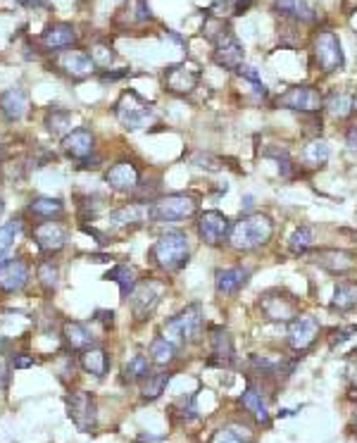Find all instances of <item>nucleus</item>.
I'll list each match as a JSON object with an SVG mask.
<instances>
[{
    "label": "nucleus",
    "instance_id": "nucleus-1",
    "mask_svg": "<svg viewBox=\"0 0 357 443\" xmlns=\"http://www.w3.org/2000/svg\"><path fill=\"white\" fill-rule=\"evenodd\" d=\"M274 236V222L267 215H243L238 222H233L229 245L238 253H252L272 241Z\"/></svg>",
    "mask_w": 357,
    "mask_h": 443
},
{
    "label": "nucleus",
    "instance_id": "nucleus-2",
    "mask_svg": "<svg viewBox=\"0 0 357 443\" xmlns=\"http://www.w3.org/2000/svg\"><path fill=\"white\" fill-rule=\"evenodd\" d=\"M148 257L157 269L167 272V274L181 272L191 257L188 236L183 231H167L153 243V248L148 250Z\"/></svg>",
    "mask_w": 357,
    "mask_h": 443
},
{
    "label": "nucleus",
    "instance_id": "nucleus-3",
    "mask_svg": "<svg viewBox=\"0 0 357 443\" xmlns=\"http://www.w3.org/2000/svg\"><path fill=\"white\" fill-rule=\"evenodd\" d=\"M162 333L174 346L198 343L205 333V317L201 303H191L181 312H176L174 317H169L162 326Z\"/></svg>",
    "mask_w": 357,
    "mask_h": 443
},
{
    "label": "nucleus",
    "instance_id": "nucleus-4",
    "mask_svg": "<svg viewBox=\"0 0 357 443\" xmlns=\"http://www.w3.org/2000/svg\"><path fill=\"white\" fill-rule=\"evenodd\" d=\"M201 210V198L193 193H169L150 203V222L157 224H181L186 220H193Z\"/></svg>",
    "mask_w": 357,
    "mask_h": 443
},
{
    "label": "nucleus",
    "instance_id": "nucleus-5",
    "mask_svg": "<svg viewBox=\"0 0 357 443\" xmlns=\"http://www.w3.org/2000/svg\"><path fill=\"white\" fill-rule=\"evenodd\" d=\"M114 114L127 132H141V129H146L148 124L155 122L153 105L148 100H143L136 91L122 93V98L114 103Z\"/></svg>",
    "mask_w": 357,
    "mask_h": 443
},
{
    "label": "nucleus",
    "instance_id": "nucleus-6",
    "mask_svg": "<svg viewBox=\"0 0 357 443\" xmlns=\"http://www.w3.org/2000/svg\"><path fill=\"white\" fill-rule=\"evenodd\" d=\"M312 60H314V67H317L319 72L324 74H334L343 70V65H346V55H343V46H341V38L336 36V31H319L317 36L312 41Z\"/></svg>",
    "mask_w": 357,
    "mask_h": 443
},
{
    "label": "nucleus",
    "instance_id": "nucleus-7",
    "mask_svg": "<svg viewBox=\"0 0 357 443\" xmlns=\"http://www.w3.org/2000/svg\"><path fill=\"white\" fill-rule=\"evenodd\" d=\"M260 312H262L265 319L270 322H291V319L300 312V303L298 298L291 296V293L281 291V289H272L265 291L260 296Z\"/></svg>",
    "mask_w": 357,
    "mask_h": 443
},
{
    "label": "nucleus",
    "instance_id": "nucleus-8",
    "mask_svg": "<svg viewBox=\"0 0 357 443\" xmlns=\"http://www.w3.org/2000/svg\"><path fill=\"white\" fill-rule=\"evenodd\" d=\"M201 67L196 63H191V60H181V63L176 65H169L167 70L162 74V81H164V91H169L171 95H188L193 93L198 84H201Z\"/></svg>",
    "mask_w": 357,
    "mask_h": 443
},
{
    "label": "nucleus",
    "instance_id": "nucleus-9",
    "mask_svg": "<svg viewBox=\"0 0 357 443\" xmlns=\"http://www.w3.org/2000/svg\"><path fill=\"white\" fill-rule=\"evenodd\" d=\"M277 105L284 107V110H293L300 114H319L321 107H324V95H321L319 88L303 84V86L288 88L284 95H279Z\"/></svg>",
    "mask_w": 357,
    "mask_h": 443
},
{
    "label": "nucleus",
    "instance_id": "nucleus-10",
    "mask_svg": "<svg viewBox=\"0 0 357 443\" xmlns=\"http://www.w3.org/2000/svg\"><path fill=\"white\" fill-rule=\"evenodd\" d=\"M231 227H233L231 220L224 213H219V210H205L196 222L198 238H201L205 245H212V248L224 245L229 241Z\"/></svg>",
    "mask_w": 357,
    "mask_h": 443
},
{
    "label": "nucleus",
    "instance_id": "nucleus-11",
    "mask_svg": "<svg viewBox=\"0 0 357 443\" xmlns=\"http://www.w3.org/2000/svg\"><path fill=\"white\" fill-rule=\"evenodd\" d=\"M67 415L79 432L88 434L98 425V407H95V398L88 391H77L67 398Z\"/></svg>",
    "mask_w": 357,
    "mask_h": 443
},
{
    "label": "nucleus",
    "instance_id": "nucleus-12",
    "mask_svg": "<svg viewBox=\"0 0 357 443\" xmlns=\"http://www.w3.org/2000/svg\"><path fill=\"white\" fill-rule=\"evenodd\" d=\"M164 284L160 282H141L136 284L134 293L129 296V303H132V312L136 317V322H143L155 312V308L160 305Z\"/></svg>",
    "mask_w": 357,
    "mask_h": 443
},
{
    "label": "nucleus",
    "instance_id": "nucleus-13",
    "mask_svg": "<svg viewBox=\"0 0 357 443\" xmlns=\"http://www.w3.org/2000/svg\"><path fill=\"white\" fill-rule=\"evenodd\" d=\"M31 236L33 241H36V245L43 253L53 255V253H60V250L67 245V238H70V234H67V227L63 222L58 220H48V222H36L31 229Z\"/></svg>",
    "mask_w": 357,
    "mask_h": 443
},
{
    "label": "nucleus",
    "instance_id": "nucleus-14",
    "mask_svg": "<svg viewBox=\"0 0 357 443\" xmlns=\"http://www.w3.org/2000/svg\"><path fill=\"white\" fill-rule=\"evenodd\" d=\"M319 322L317 317L312 315H295L291 322H288V346L295 351V353H305L310 346L317 341L319 336Z\"/></svg>",
    "mask_w": 357,
    "mask_h": 443
},
{
    "label": "nucleus",
    "instance_id": "nucleus-15",
    "mask_svg": "<svg viewBox=\"0 0 357 443\" xmlns=\"http://www.w3.org/2000/svg\"><path fill=\"white\" fill-rule=\"evenodd\" d=\"M314 265L329 274L346 277L357 269V255L343 248H319L314 250Z\"/></svg>",
    "mask_w": 357,
    "mask_h": 443
},
{
    "label": "nucleus",
    "instance_id": "nucleus-16",
    "mask_svg": "<svg viewBox=\"0 0 357 443\" xmlns=\"http://www.w3.org/2000/svg\"><path fill=\"white\" fill-rule=\"evenodd\" d=\"M243 58H245V50H243L241 41L233 36V31H226L222 38L215 41L212 60H215L217 67H222L226 72H238L243 67Z\"/></svg>",
    "mask_w": 357,
    "mask_h": 443
},
{
    "label": "nucleus",
    "instance_id": "nucleus-17",
    "mask_svg": "<svg viewBox=\"0 0 357 443\" xmlns=\"http://www.w3.org/2000/svg\"><path fill=\"white\" fill-rule=\"evenodd\" d=\"M105 183L117 193H136L141 183V169L132 160H117L105 172Z\"/></svg>",
    "mask_w": 357,
    "mask_h": 443
},
{
    "label": "nucleus",
    "instance_id": "nucleus-18",
    "mask_svg": "<svg viewBox=\"0 0 357 443\" xmlns=\"http://www.w3.org/2000/svg\"><path fill=\"white\" fill-rule=\"evenodd\" d=\"M55 65H58V70L65 74V77H70L72 81H84L88 77H93L95 74V63L91 60V55L84 50H65V53H58V58H55Z\"/></svg>",
    "mask_w": 357,
    "mask_h": 443
},
{
    "label": "nucleus",
    "instance_id": "nucleus-19",
    "mask_svg": "<svg viewBox=\"0 0 357 443\" xmlns=\"http://www.w3.org/2000/svg\"><path fill=\"white\" fill-rule=\"evenodd\" d=\"M77 43H79V31L67 22H55L41 33V48L46 53H53V55L70 50Z\"/></svg>",
    "mask_w": 357,
    "mask_h": 443
},
{
    "label": "nucleus",
    "instance_id": "nucleus-20",
    "mask_svg": "<svg viewBox=\"0 0 357 443\" xmlns=\"http://www.w3.org/2000/svg\"><path fill=\"white\" fill-rule=\"evenodd\" d=\"M29 279H31L29 262L22 260V257H10V260L0 267V293H5V296L19 293L29 284Z\"/></svg>",
    "mask_w": 357,
    "mask_h": 443
},
{
    "label": "nucleus",
    "instance_id": "nucleus-21",
    "mask_svg": "<svg viewBox=\"0 0 357 443\" xmlns=\"http://www.w3.org/2000/svg\"><path fill=\"white\" fill-rule=\"evenodd\" d=\"M63 151L72 160H86L95 155V136L88 127L72 129L70 134L63 136Z\"/></svg>",
    "mask_w": 357,
    "mask_h": 443
},
{
    "label": "nucleus",
    "instance_id": "nucleus-22",
    "mask_svg": "<svg viewBox=\"0 0 357 443\" xmlns=\"http://www.w3.org/2000/svg\"><path fill=\"white\" fill-rule=\"evenodd\" d=\"M148 220H150V206H146V203H127V206H122L119 210H114L110 215V227L127 231L141 227Z\"/></svg>",
    "mask_w": 357,
    "mask_h": 443
},
{
    "label": "nucleus",
    "instance_id": "nucleus-23",
    "mask_svg": "<svg viewBox=\"0 0 357 443\" xmlns=\"http://www.w3.org/2000/svg\"><path fill=\"white\" fill-rule=\"evenodd\" d=\"M29 110V93L22 86H12L0 93V114L5 122H19Z\"/></svg>",
    "mask_w": 357,
    "mask_h": 443
},
{
    "label": "nucleus",
    "instance_id": "nucleus-24",
    "mask_svg": "<svg viewBox=\"0 0 357 443\" xmlns=\"http://www.w3.org/2000/svg\"><path fill=\"white\" fill-rule=\"evenodd\" d=\"M250 279V269L243 267V265H236V267H226V269H219L215 274V286H217V293L224 298H231L236 296L238 291L243 289L245 284H248Z\"/></svg>",
    "mask_w": 357,
    "mask_h": 443
},
{
    "label": "nucleus",
    "instance_id": "nucleus-25",
    "mask_svg": "<svg viewBox=\"0 0 357 443\" xmlns=\"http://www.w3.org/2000/svg\"><path fill=\"white\" fill-rule=\"evenodd\" d=\"M236 351H233V338L224 326H215L212 329V358L208 360V365L217 367H231Z\"/></svg>",
    "mask_w": 357,
    "mask_h": 443
},
{
    "label": "nucleus",
    "instance_id": "nucleus-26",
    "mask_svg": "<svg viewBox=\"0 0 357 443\" xmlns=\"http://www.w3.org/2000/svg\"><path fill=\"white\" fill-rule=\"evenodd\" d=\"M272 10L295 24H312L317 19V12L307 5V0H274Z\"/></svg>",
    "mask_w": 357,
    "mask_h": 443
},
{
    "label": "nucleus",
    "instance_id": "nucleus-27",
    "mask_svg": "<svg viewBox=\"0 0 357 443\" xmlns=\"http://www.w3.org/2000/svg\"><path fill=\"white\" fill-rule=\"evenodd\" d=\"M241 405L248 410L252 417H255V422L260 427H267L270 425V407H267V400L262 396V388H260L257 384H250L245 386V391H243V396H241Z\"/></svg>",
    "mask_w": 357,
    "mask_h": 443
},
{
    "label": "nucleus",
    "instance_id": "nucleus-28",
    "mask_svg": "<svg viewBox=\"0 0 357 443\" xmlns=\"http://www.w3.org/2000/svg\"><path fill=\"white\" fill-rule=\"evenodd\" d=\"M63 338L72 351H81V353L95 346L93 331L84 322H77V319H67L63 324Z\"/></svg>",
    "mask_w": 357,
    "mask_h": 443
},
{
    "label": "nucleus",
    "instance_id": "nucleus-29",
    "mask_svg": "<svg viewBox=\"0 0 357 443\" xmlns=\"http://www.w3.org/2000/svg\"><path fill=\"white\" fill-rule=\"evenodd\" d=\"M79 365H81V370L88 372V374H93L95 379H102L110 372V365H112V360H110V353L105 348H98V346H93V348H88V351L81 353Z\"/></svg>",
    "mask_w": 357,
    "mask_h": 443
},
{
    "label": "nucleus",
    "instance_id": "nucleus-30",
    "mask_svg": "<svg viewBox=\"0 0 357 443\" xmlns=\"http://www.w3.org/2000/svg\"><path fill=\"white\" fill-rule=\"evenodd\" d=\"M26 215H31L38 222L60 220L65 215V203L60 198H46V196H41V198H33L26 206Z\"/></svg>",
    "mask_w": 357,
    "mask_h": 443
},
{
    "label": "nucleus",
    "instance_id": "nucleus-31",
    "mask_svg": "<svg viewBox=\"0 0 357 443\" xmlns=\"http://www.w3.org/2000/svg\"><path fill=\"white\" fill-rule=\"evenodd\" d=\"M324 107H326V112L331 114L334 119H348V117H353V112L357 110L355 107V98H353V93H348V91H331L324 98Z\"/></svg>",
    "mask_w": 357,
    "mask_h": 443
},
{
    "label": "nucleus",
    "instance_id": "nucleus-32",
    "mask_svg": "<svg viewBox=\"0 0 357 443\" xmlns=\"http://www.w3.org/2000/svg\"><path fill=\"white\" fill-rule=\"evenodd\" d=\"M105 282H114L117 286H119V296H122V301H129V296L134 293L136 289V269L134 267H129V265H114L112 269H107L105 272Z\"/></svg>",
    "mask_w": 357,
    "mask_h": 443
},
{
    "label": "nucleus",
    "instance_id": "nucleus-33",
    "mask_svg": "<svg viewBox=\"0 0 357 443\" xmlns=\"http://www.w3.org/2000/svg\"><path fill=\"white\" fill-rule=\"evenodd\" d=\"M329 155H331V148H329V143L319 141V139H312L303 148V153H300V162H303V167H307V169H317V167L326 165Z\"/></svg>",
    "mask_w": 357,
    "mask_h": 443
},
{
    "label": "nucleus",
    "instance_id": "nucleus-34",
    "mask_svg": "<svg viewBox=\"0 0 357 443\" xmlns=\"http://www.w3.org/2000/svg\"><path fill=\"white\" fill-rule=\"evenodd\" d=\"M353 308H357V282H341L334 291L331 310L334 312H348Z\"/></svg>",
    "mask_w": 357,
    "mask_h": 443
},
{
    "label": "nucleus",
    "instance_id": "nucleus-35",
    "mask_svg": "<svg viewBox=\"0 0 357 443\" xmlns=\"http://www.w3.org/2000/svg\"><path fill=\"white\" fill-rule=\"evenodd\" d=\"M36 282L46 293H53L60 286V267L53 260H41L36 265Z\"/></svg>",
    "mask_w": 357,
    "mask_h": 443
},
{
    "label": "nucleus",
    "instance_id": "nucleus-36",
    "mask_svg": "<svg viewBox=\"0 0 357 443\" xmlns=\"http://www.w3.org/2000/svg\"><path fill=\"white\" fill-rule=\"evenodd\" d=\"M210 443H252V432L243 425H238V422H233V425L219 429Z\"/></svg>",
    "mask_w": 357,
    "mask_h": 443
},
{
    "label": "nucleus",
    "instance_id": "nucleus-37",
    "mask_svg": "<svg viewBox=\"0 0 357 443\" xmlns=\"http://www.w3.org/2000/svg\"><path fill=\"white\" fill-rule=\"evenodd\" d=\"M174 360H176V346L164 336L153 338V343H150V363L164 367V365H171Z\"/></svg>",
    "mask_w": 357,
    "mask_h": 443
},
{
    "label": "nucleus",
    "instance_id": "nucleus-38",
    "mask_svg": "<svg viewBox=\"0 0 357 443\" xmlns=\"http://www.w3.org/2000/svg\"><path fill=\"white\" fill-rule=\"evenodd\" d=\"M171 379L169 372H155V374H148L146 379H143V386H141V396L146 400H157L164 393V388H167Z\"/></svg>",
    "mask_w": 357,
    "mask_h": 443
},
{
    "label": "nucleus",
    "instance_id": "nucleus-39",
    "mask_svg": "<svg viewBox=\"0 0 357 443\" xmlns=\"http://www.w3.org/2000/svg\"><path fill=\"white\" fill-rule=\"evenodd\" d=\"M314 245V231L310 227H298L288 238V250L293 255H305Z\"/></svg>",
    "mask_w": 357,
    "mask_h": 443
},
{
    "label": "nucleus",
    "instance_id": "nucleus-40",
    "mask_svg": "<svg viewBox=\"0 0 357 443\" xmlns=\"http://www.w3.org/2000/svg\"><path fill=\"white\" fill-rule=\"evenodd\" d=\"M148 374H150V358H146V356H134L124 365V381H129V384L143 381Z\"/></svg>",
    "mask_w": 357,
    "mask_h": 443
},
{
    "label": "nucleus",
    "instance_id": "nucleus-41",
    "mask_svg": "<svg viewBox=\"0 0 357 443\" xmlns=\"http://www.w3.org/2000/svg\"><path fill=\"white\" fill-rule=\"evenodd\" d=\"M70 119H72V112L70 110H58V107H53V110L46 114V129L53 136H63L65 129L70 127Z\"/></svg>",
    "mask_w": 357,
    "mask_h": 443
},
{
    "label": "nucleus",
    "instance_id": "nucleus-42",
    "mask_svg": "<svg viewBox=\"0 0 357 443\" xmlns=\"http://www.w3.org/2000/svg\"><path fill=\"white\" fill-rule=\"evenodd\" d=\"M24 231V220L22 217H12L10 222H3L0 224V245H10V248H15L17 238L22 236Z\"/></svg>",
    "mask_w": 357,
    "mask_h": 443
},
{
    "label": "nucleus",
    "instance_id": "nucleus-43",
    "mask_svg": "<svg viewBox=\"0 0 357 443\" xmlns=\"http://www.w3.org/2000/svg\"><path fill=\"white\" fill-rule=\"evenodd\" d=\"M88 55H91V60L95 63V67H110V65L114 63L117 53L112 50V46H107V43H95V46H91Z\"/></svg>",
    "mask_w": 357,
    "mask_h": 443
},
{
    "label": "nucleus",
    "instance_id": "nucleus-44",
    "mask_svg": "<svg viewBox=\"0 0 357 443\" xmlns=\"http://www.w3.org/2000/svg\"><path fill=\"white\" fill-rule=\"evenodd\" d=\"M191 162H193L196 167H201V169H208V172H219V169H222V160H219L217 155L203 153V151L191 155Z\"/></svg>",
    "mask_w": 357,
    "mask_h": 443
},
{
    "label": "nucleus",
    "instance_id": "nucleus-45",
    "mask_svg": "<svg viewBox=\"0 0 357 443\" xmlns=\"http://www.w3.org/2000/svg\"><path fill=\"white\" fill-rule=\"evenodd\" d=\"M102 203H105V198H100V196H86V198H81L79 210H81V213H84V215L95 217V213H98V210L102 208Z\"/></svg>",
    "mask_w": 357,
    "mask_h": 443
},
{
    "label": "nucleus",
    "instance_id": "nucleus-46",
    "mask_svg": "<svg viewBox=\"0 0 357 443\" xmlns=\"http://www.w3.org/2000/svg\"><path fill=\"white\" fill-rule=\"evenodd\" d=\"M181 417L183 422H193L198 417V405H196V396H188V400H183L181 407Z\"/></svg>",
    "mask_w": 357,
    "mask_h": 443
},
{
    "label": "nucleus",
    "instance_id": "nucleus-47",
    "mask_svg": "<svg viewBox=\"0 0 357 443\" xmlns=\"http://www.w3.org/2000/svg\"><path fill=\"white\" fill-rule=\"evenodd\" d=\"M33 365H36L33 356H24V353H19V356H15V358L10 360L12 370H26V367H33Z\"/></svg>",
    "mask_w": 357,
    "mask_h": 443
},
{
    "label": "nucleus",
    "instance_id": "nucleus-48",
    "mask_svg": "<svg viewBox=\"0 0 357 443\" xmlns=\"http://www.w3.org/2000/svg\"><path fill=\"white\" fill-rule=\"evenodd\" d=\"M346 151H348L350 158L357 160V127L348 129V134H346Z\"/></svg>",
    "mask_w": 357,
    "mask_h": 443
},
{
    "label": "nucleus",
    "instance_id": "nucleus-49",
    "mask_svg": "<svg viewBox=\"0 0 357 443\" xmlns=\"http://www.w3.org/2000/svg\"><path fill=\"white\" fill-rule=\"evenodd\" d=\"M136 19H139V22H150V19H153V12H150V5L146 0H139V3H136Z\"/></svg>",
    "mask_w": 357,
    "mask_h": 443
},
{
    "label": "nucleus",
    "instance_id": "nucleus-50",
    "mask_svg": "<svg viewBox=\"0 0 357 443\" xmlns=\"http://www.w3.org/2000/svg\"><path fill=\"white\" fill-rule=\"evenodd\" d=\"M350 333H357V326H346V329H336L334 331V338H331V348L336 343H343V341L350 338Z\"/></svg>",
    "mask_w": 357,
    "mask_h": 443
},
{
    "label": "nucleus",
    "instance_id": "nucleus-51",
    "mask_svg": "<svg viewBox=\"0 0 357 443\" xmlns=\"http://www.w3.org/2000/svg\"><path fill=\"white\" fill-rule=\"evenodd\" d=\"M93 319H95V322H102L105 326H112L114 324V312L112 310H95Z\"/></svg>",
    "mask_w": 357,
    "mask_h": 443
},
{
    "label": "nucleus",
    "instance_id": "nucleus-52",
    "mask_svg": "<svg viewBox=\"0 0 357 443\" xmlns=\"http://www.w3.org/2000/svg\"><path fill=\"white\" fill-rule=\"evenodd\" d=\"M129 77V70H119V72H107V70H102L100 72V79L102 81H119V79H124Z\"/></svg>",
    "mask_w": 357,
    "mask_h": 443
},
{
    "label": "nucleus",
    "instance_id": "nucleus-53",
    "mask_svg": "<svg viewBox=\"0 0 357 443\" xmlns=\"http://www.w3.org/2000/svg\"><path fill=\"white\" fill-rule=\"evenodd\" d=\"M19 5H24V8H43L46 0H17Z\"/></svg>",
    "mask_w": 357,
    "mask_h": 443
},
{
    "label": "nucleus",
    "instance_id": "nucleus-54",
    "mask_svg": "<svg viewBox=\"0 0 357 443\" xmlns=\"http://www.w3.org/2000/svg\"><path fill=\"white\" fill-rule=\"evenodd\" d=\"M252 201H255L252 196H245V198H243V213L245 215H252Z\"/></svg>",
    "mask_w": 357,
    "mask_h": 443
},
{
    "label": "nucleus",
    "instance_id": "nucleus-55",
    "mask_svg": "<svg viewBox=\"0 0 357 443\" xmlns=\"http://www.w3.org/2000/svg\"><path fill=\"white\" fill-rule=\"evenodd\" d=\"M252 5V0H236V10H238V15H241L243 10H248Z\"/></svg>",
    "mask_w": 357,
    "mask_h": 443
},
{
    "label": "nucleus",
    "instance_id": "nucleus-56",
    "mask_svg": "<svg viewBox=\"0 0 357 443\" xmlns=\"http://www.w3.org/2000/svg\"><path fill=\"white\" fill-rule=\"evenodd\" d=\"M88 260H93V262H110V255H88Z\"/></svg>",
    "mask_w": 357,
    "mask_h": 443
},
{
    "label": "nucleus",
    "instance_id": "nucleus-57",
    "mask_svg": "<svg viewBox=\"0 0 357 443\" xmlns=\"http://www.w3.org/2000/svg\"><path fill=\"white\" fill-rule=\"evenodd\" d=\"M5 348H8V338L0 336V351H5Z\"/></svg>",
    "mask_w": 357,
    "mask_h": 443
},
{
    "label": "nucleus",
    "instance_id": "nucleus-58",
    "mask_svg": "<svg viewBox=\"0 0 357 443\" xmlns=\"http://www.w3.org/2000/svg\"><path fill=\"white\" fill-rule=\"evenodd\" d=\"M5 213V203H3V196H0V215Z\"/></svg>",
    "mask_w": 357,
    "mask_h": 443
},
{
    "label": "nucleus",
    "instance_id": "nucleus-59",
    "mask_svg": "<svg viewBox=\"0 0 357 443\" xmlns=\"http://www.w3.org/2000/svg\"><path fill=\"white\" fill-rule=\"evenodd\" d=\"M0 167H3V146H0Z\"/></svg>",
    "mask_w": 357,
    "mask_h": 443
},
{
    "label": "nucleus",
    "instance_id": "nucleus-60",
    "mask_svg": "<svg viewBox=\"0 0 357 443\" xmlns=\"http://www.w3.org/2000/svg\"><path fill=\"white\" fill-rule=\"evenodd\" d=\"M81 3H91V0H81Z\"/></svg>",
    "mask_w": 357,
    "mask_h": 443
},
{
    "label": "nucleus",
    "instance_id": "nucleus-61",
    "mask_svg": "<svg viewBox=\"0 0 357 443\" xmlns=\"http://www.w3.org/2000/svg\"><path fill=\"white\" fill-rule=\"evenodd\" d=\"M355 425H357V412H355Z\"/></svg>",
    "mask_w": 357,
    "mask_h": 443
}]
</instances>
